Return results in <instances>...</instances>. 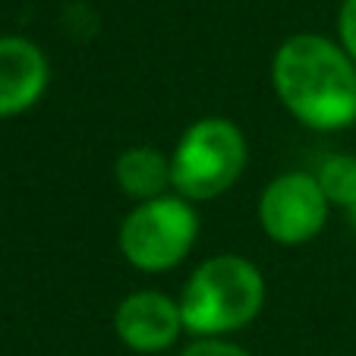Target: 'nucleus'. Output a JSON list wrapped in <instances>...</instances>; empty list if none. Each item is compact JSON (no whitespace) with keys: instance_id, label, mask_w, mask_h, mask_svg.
I'll return each mask as SVG.
<instances>
[{"instance_id":"obj_12","label":"nucleus","mask_w":356,"mask_h":356,"mask_svg":"<svg viewBox=\"0 0 356 356\" xmlns=\"http://www.w3.org/2000/svg\"><path fill=\"white\" fill-rule=\"evenodd\" d=\"M347 218H350V224H353V230H356V205H353V209L347 211Z\"/></svg>"},{"instance_id":"obj_11","label":"nucleus","mask_w":356,"mask_h":356,"mask_svg":"<svg viewBox=\"0 0 356 356\" xmlns=\"http://www.w3.org/2000/svg\"><path fill=\"white\" fill-rule=\"evenodd\" d=\"M337 44L356 63V0H343L337 13Z\"/></svg>"},{"instance_id":"obj_10","label":"nucleus","mask_w":356,"mask_h":356,"mask_svg":"<svg viewBox=\"0 0 356 356\" xmlns=\"http://www.w3.org/2000/svg\"><path fill=\"white\" fill-rule=\"evenodd\" d=\"M180 356H252L246 347L234 343L230 337H193Z\"/></svg>"},{"instance_id":"obj_6","label":"nucleus","mask_w":356,"mask_h":356,"mask_svg":"<svg viewBox=\"0 0 356 356\" xmlns=\"http://www.w3.org/2000/svg\"><path fill=\"white\" fill-rule=\"evenodd\" d=\"M114 334L133 353H164L186 334L180 302L164 290H133L117 302Z\"/></svg>"},{"instance_id":"obj_3","label":"nucleus","mask_w":356,"mask_h":356,"mask_svg":"<svg viewBox=\"0 0 356 356\" xmlns=\"http://www.w3.org/2000/svg\"><path fill=\"white\" fill-rule=\"evenodd\" d=\"M249 164V142L227 117H199L180 133L170 152V186L186 202L221 199L240 183Z\"/></svg>"},{"instance_id":"obj_5","label":"nucleus","mask_w":356,"mask_h":356,"mask_svg":"<svg viewBox=\"0 0 356 356\" xmlns=\"http://www.w3.org/2000/svg\"><path fill=\"white\" fill-rule=\"evenodd\" d=\"M331 202L316 174L287 170L275 177L259 195V227L277 246H302L325 230Z\"/></svg>"},{"instance_id":"obj_7","label":"nucleus","mask_w":356,"mask_h":356,"mask_svg":"<svg viewBox=\"0 0 356 356\" xmlns=\"http://www.w3.org/2000/svg\"><path fill=\"white\" fill-rule=\"evenodd\" d=\"M51 86V63L35 41L0 35V120L32 111Z\"/></svg>"},{"instance_id":"obj_4","label":"nucleus","mask_w":356,"mask_h":356,"mask_svg":"<svg viewBox=\"0 0 356 356\" xmlns=\"http://www.w3.org/2000/svg\"><path fill=\"white\" fill-rule=\"evenodd\" d=\"M199 209L183 195L168 193L136 202L117 227V249L127 265L145 275H164L193 252L199 240Z\"/></svg>"},{"instance_id":"obj_9","label":"nucleus","mask_w":356,"mask_h":356,"mask_svg":"<svg viewBox=\"0 0 356 356\" xmlns=\"http://www.w3.org/2000/svg\"><path fill=\"white\" fill-rule=\"evenodd\" d=\"M316 180L322 193L328 195L331 209L337 205V209L350 211L356 205V155H347V152L328 155L318 164Z\"/></svg>"},{"instance_id":"obj_2","label":"nucleus","mask_w":356,"mask_h":356,"mask_svg":"<svg viewBox=\"0 0 356 356\" xmlns=\"http://www.w3.org/2000/svg\"><path fill=\"white\" fill-rule=\"evenodd\" d=\"M265 296V275L252 259L240 252H215L193 268L177 302L186 334L230 337L256 322Z\"/></svg>"},{"instance_id":"obj_8","label":"nucleus","mask_w":356,"mask_h":356,"mask_svg":"<svg viewBox=\"0 0 356 356\" xmlns=\"http://www.w3.org/2000/svg\"><path fill=\"white\" fill-rule=\"evenodd\" d=\"M114 183L127 199L148 202L174 193L170 186V152L155 145H129L114 161Z\"/></svg>"},{"instance_id":"obj_1","label":"nucleus","mask_w":356,"mask_h":356,"mask_svg":"<svg viewBox=\"0 0 356 356\" xmlns=\"http://www.w3.org/2000/svg\"><path fill=\"white\" fill-rule=\"evenodd\" d=\"M271 88L284 111L316 133L356 123V63L325 35H290L271 57Z\"/></svg>"}]
</instances>
